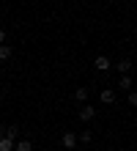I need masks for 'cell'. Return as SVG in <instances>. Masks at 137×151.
I'll use <instances>...</instances> for the list:
<instances>
[{"mask_svg": "<svg viewBox=\"0 0 137 151\" xmlns=\"http://www.w3.org/2000/svg\"><path fill=\"white\" fill-rule=\"evenodd\" d=\"M60 143H63V148H74L77 146V135H74V132H63V137H60Z\"/></svg>", "mask_w": 137, "mask_h": 151, "instance_id": "obj_1", "label": "cell"}, {"mask_svg": "<svg viewBox=\"0 0 137 151\" xmlns=\"http://www.w3.org/2000/svg\"><path fill=\"white\" fill-rule=\"evenodd\" d=\"M115 69H118L121 74H129V72H132V58H121V60L115 63Z\"/></svg>", "mask_w": 137, "mask_h": 151, "instance_id": "obj_2", "label": "cell"}, {"mask_svg": "<svg viewBox=\"0 0 137 151\" xmlns=\"http://www.w3.org/2000/svg\"><path fill=\"white\" fill-rule=\"evenodd\" d=\"M93 66L99 69V72H107V69L113 66V63H110V58H107V55H99V58L93 60Z\"/></svg>", "mask_w": 137, "mask_h": 151, "instance_id": "obj_3", "label": "cell"}, {"mask_svg": "<svg viewBox=\"0 0 137 151\" xmlns=\"http://www.w3.org/2000/svg\"><path fill=\"white\" fill-rule=\"evenodd\" d=\"M96 115V107H90V104H85V107H80V121H90Z\"/></svg>", "mask_w": 137, "mask_h": 151, "instance_id": "obj_4", "label": "cell"}, {"mask_svg": "<svg viewBox=\"0 0 137 151\" xmlns=\"http://www.w3.org/2000/svg\"><path fill=\"white\" fill-rule=\"evenodd\" d=\"M102 102L104 104H115V91H113V88H104V91H102Z\"/></svg>", "mask_w": 137, "mask_h": 151, "instance_id": "obj_5", "label": "cell"}, {"mask_svg": "<svg viewBox=\"0 0 137 151\" xmlns=\"http://www.w3.org/2000/svg\"><path fill=\"white\" fill-rule=\"evenodd\" d=\"M14 151H33V143H30V140H16Z\"/></svg>", "mask_w": 137, "mask_h": 151, "instance_id": "obj_6", "label": "cell"}, {"mask_svg": "<svg viewBox=\"0 0 137 151\" xmlns=\"http://www.w3.org/2000/svg\"><path fill=\"white\" fill-rule=\"evenodd\" d=\"M6 137L16 143V140H19V127H6Z\"/></svg>", "mask_w": 137, "mask_h": 151, "instance_id": "obj_7", "label": "cell"}, {"mask_svg": "<svg viewBox=\"0 0 137 151\" xmlns=\"http://www.w3.org/2000/svg\"><path fill=\"white\" fill-rule=\"evenodd\" d=\"M11 55H14V50L8 47V44H0V60H8Z\"/></svg>", "mask_w": 137, "mask_h": 151, "instance_id": "obj_8", "label": "cell"}, {"mask_svg": "<svg viewBox=\"0 0 137 151\" xmlns=\"http://www.w3.org/2000/svg\"><path fill=\"white\" fill-rule=\"evenodd\" d=\"M74 99H77V102H85V99H88V88H85V85H80L77 91H74Z\"/></svg>", "mask_w": 137, "mask_h": 151, "instance_id": "obj_9", "label": "cell"}, {"mask_svg": "<svg viewBox=\"0 0 137 151\" xmlns=\"http://www.w3.org/2000/svg\"><path fill=\"white\" fill-rule=\"evenodd\" d=\"M0 151H14V140H8V137H0Z\"/></svg>", "mask_w": 137, "mask_h": 151, "instance_id": "obj_10", "label": "cell"}, {"mask_svg": "<svg viewBox=\"0 0 137 151\" xmlns=\"http://www.w3.org/2000/svg\"><path fill=\"white\" fill-rule=\"evenodd\" d=\"M118 85H121V88H126V91H132V77H129V74H123Z\"/></svg>", "mask_w": 137, "mask_h": 151, "instance_id": "obj_11", "label": "cell"}, {"mask_svg": "<svg viewBox=\"0 0 137 151\" xmlns=\"http://www.w3.org/2000/svg\"><path fill=\"white\" fill-rule=\"evenodd\" d=\"M77 140H82V143H90V140H93V132H90V129H85V132H82V135H80Z\"/></svg>", "mask_w": 137, "mask_h": 151, "instance_id": "obj_12", "label": "cell"}, {"mask_svg": "<svg viewBox=\"0 0 137 151\" xmlns=\"http://www.w3.org/2000/svg\"><path fill=\"white\" fill-rule=\"evenodd\" d=\"M126 102H129L132 107H137V91H129V96H126Z\"/></svg>", "mask_w": 137, "mask_h": 151, "instance_id": "obj_13", "label": "cell"}, {"mask_svg": "<svg viewBox=\"0 0 137 151\" xmlns=\"http://www.w3.org/2000/svg\"><path fill=\"white\" fill-rule=\"evenodd\" d=\"M0 44H6V30L0 28Z\"/></svg>", "mask_w": 137, "mask_h": 151, "instance_id": "obj_14", "label": "cell"}, {"mask_svg": "<svg viewBox=\"0 0 137 151\" xmlns=\"http://www.w3.org/2000/svg\"><path fill=\"white\" fill-rule=\"evenodd\" d=\"M0 137H6V127H0Z\"/></svg>", "mask_w": 137, "mask_h": 151, "instance_id": "obj_15", "label": "cell"}]
</instances>
